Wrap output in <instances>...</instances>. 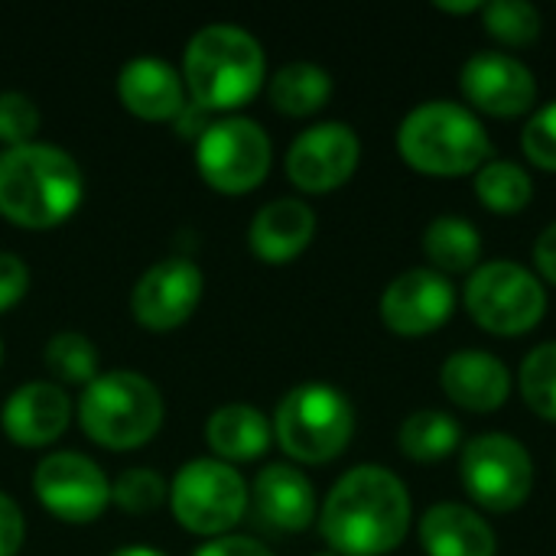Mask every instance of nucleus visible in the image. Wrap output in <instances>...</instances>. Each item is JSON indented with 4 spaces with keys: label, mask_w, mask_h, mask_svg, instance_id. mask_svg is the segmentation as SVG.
I'll list each match as a JSON object with an SVG mask.
<instances>
[{
    "label": "nucleus",
    "mask_w": 556,
    "mask_h": 556,
    "mask_svg": "<svg viewBox=\"0 0 556 556\" xmlns=\"http://www.w3.org/2000/svg\"><path fill=\"white\" fill-rule=\"evenodd\" d=\"M410 531L407 485L381 469L358 466L345 472L323 508V538L342 556H384Z\"/></svg>",
    "instance_id": "1"
},
{
    "label": "nucleus",
    "mask_w": 556,
    "mask_h": 556,
    "mask_svg": "<svg viewBox=\"0 0 556 556\" xmlns=\"http://www.w3.org/2000/svg\"><path fill=\"white\" fill-rule=\"evenodd\" d=\"M81 202L78 163L52 143H20L0 156V212L26 228H49Z\"/></svg>",
    "instance_id": "2"
},
{
    "label": "nucleus",
    "mask_w": 556,
    "mask_h": 556,
    "mask_svg": "<svg viewBox=\"0 0 556 556\" xmlns=\"http://www.w3.org/2000/svg\"><path fill=\"white\" fill-rule=\"evenodd\" d=\"M397 153L427 176H466L485 166L492 140L482 121L453 101H427L397 127Z\"/></svg>",
    "instance_id": "3"
},
{
    "label": "nucleus",
    "mask_w": 556,
    "mask_h": 556,
    "mask_svg": "<svg viewBox=\"0 0 556 556\" xmlns=\"http://www.w3.org/2000/svg\"><path fill=\"white\" fill-rule=\"evenodd\" d=\"M182 68L199 108H235L261 88L264 49L248 29L212 23L189 39Z\"/></svg>",
    "instance_id": "4"
},
{
    "label": "nucleus",
    "mask_w": 556,
    "mask_h": 556,
    "mask_svg": "<svg viewBox=\"0 0 556 556\" xmlns=\"http://www.w3.org/2000/svg\"><path fill=\"white\" fill-rule=\"evenodd\" d=\"M78 420L94 443L134 450L160 430L163 397L156 384L137 371H108L85 388Z\"/></svg>",
    "instance_id": "5"
},
{
    "label": "nucleus",
    "mask_w": 556,
    "mask_h": 556,
    "mask_svg": "<svg viewBox=\"0 0 556 556\" xmlns=\"http://www.w3.org/2000/svg\"><path fill=\"white\" fill-rule=\"evenodd\" d=\"M274 430L293 459L329 463L349 446L355 433V410L332 384H296L280 401Z\"/></svg>",
    "instance_id": "6"
},
{
    "label": "nucleus",
    "mask_w": 556,
    "mask_h": 556,
    "mask_svg": "<svg viewBox=\"0 0 556 556\" xmlns=\"http://www.w3.org/2000/svg\"><path fill=\"white\" fill-rule=\"evenodd\" d=\"M466 309L492 336H525L547 313V293L541 280L515 264L492 261L472 270L466 283Z\"/></svg>",
    "instance_id": "7"
},
{
    "label": "nucleus",
    "mask_w": 556,
    "mask_h": 556,
    "mask_svg": "<svg viewBox=\"0 0 556 556\" xmlns=\"http://www.w3.org/2000/svg\"><path fill=\"white\" fill-rule=\"evenodd\" d=\"M173 515L192 534H225L248 508L244 479L218 459L186 463L169 489Z\"/></svg>",
    "instance_id": "8"
},
{
    "label": "nucleus",
    "mask_w": 556,
    "mask_h": 556,
    "mask_svg": "<svg viewBox=\"0 0 556 556\" xmlns=\"http://www.w3.org/2000/svg\"><path fill=\"white\" fill-rule=\"evenodd\" d=\"M463 485L489 511H515L534 489V463L508 433H485L463 450Z\"/></svg>",
    "instance_id": "9"
},
{
    "label": "nucleus",
    "mask_w": 556,
    "mask_h": 556,
    "mask_svg": "<svg viewBox=\"0 0 556 556\" xmlns=\"http://www.w3.org/2000/svg\"><path fill=\"white\" fill-rule=\"evenodd\" d=\"M199 173L222 192H248L270 169V137L251 117H225L199 134Z\"/></svg>",
    "instance_id": "10"
},
{
    "label": "nucleus",
    "mask_w": 556,
    "mask_h": 556,
    "mask_svg": "<svg viewBox=\"0 0 556 556\" xmlns=\"http://www.w3.org/2000/svg\"><path fill=\"white\" fill-rule=\"evenodd\" d=\"M39 502L68 525L94 521L111 502V482L81 453H52L36 466L33 476Z\"/></svg>",
    "instance_id": "11"
},
{
    "label": "nucleus",
    "mask_w": 556,
    "mask_h": 556,
    "mask_svg": "<svg viewBox=\"0 0 556 556\" xmlns=\"http://www.w3.org/2000/svg\"><path fill=\"white\" fill-rule=\"evenodd\" d=\"M362 156L358 134L349 124L326 121L303 130L287 153V176L303 192H329L349 182Z\"/></svg>",
    "instance_id": "12"
},
{
    "label": "nucleus",
    "mask_w": 556,
    "mask_h": 556,
    "mask_svg": "<svg viewBox=\"0 0 556 556\" xmlns=\"http://www.w3.org/2000/svg\"><path fill=\"white\" fill-rule=\"evenodd\" d=\"M456 306V293L450 277L433 267H417L394 277L381 296V319L391 332L404 339H417L437 332Z\"/></svg>",
    "instance_id": "13"
},
{
    "label": "nucleus",
    "mask_w": 556,
    "mask_h": 556,
    "mask_svg": "<svg viewBox=\"0 0 556 556\" xmlns=\"http://www.w3.org/2000/svg\"><path fill=\"white\" fill-rule=\"evenodd\" d=\"M463 94L492 117L528 114L538 101L534 72L508 52H476L463 65Z\"/></svg>",
    "instance_id": "14"
},
{
    "label": "nucleus",
    "mask_w": 556,
    "mask_h": 556,
    "mask_svg": "<svg viewBox=\"0 0 556 556\" xmlns=\"http://www.w3.org/2000/svg\"><path fill=\"white\" fill-rule=\"evenodd\" d=\"M202 300V270L186 257L153 264L134 287L130 309L147 329H176Z\"/></svg>",
    "instance_id": "15"
},
{
    "label": "nucleus",
    "mask_w": 556,
    "mask_h": 556,
    "mask_svg": "<svg viewBox=\"0 0 556 556\" xmlns=\"http://www.w3.org/2000/svg\"><path fill=\"white\" fill-rule=\"evenodd\" d=\"M72 401L52 381H29L16 388L3 404V430L20 446H46L68 427Z\"/></svg>",
    "instance_id": "16"
},
{
    "label": "nucleus",
    "mask_w": 556,
    "mask_h": 556,
    "mask_svg": "<svg viewBox=\"0 0 556 556\" xmlns=\"http://www.w3.org/2000/svg\"><path fill=\"white\" fill-rule=\"evenodd\" d=\"M443 391L453 404L472 414L498 410L511 394V375L492 352H456L443 365Z\"/></svg>",
    "instance_id": "17"
},
{
    "label": "nucleus",
    "mask_w": 556,
    "mask_h": 556,
    "mask_svg": "<svg viewBox=\"0 0 556 556\" xmlns=\"http://www.w3.org/2000/svg\"><path fill=\"white\" fill-rule=\"evenodd\" d=\"M254 515L274 531H306L316 518L313 482L293 466H267L254 479Z\"/></svg>",
    "instance_id": "18"
},
{
    "label": "nucleus",
    "mask_w": 556,
    "mask_h": 556,
    "mask_svg": "<svg viewBox=\"0 0 556 556\" xmlns=\"http://www.w3.org/2000/svg\"><path fill=\"white\" fill-rule=\"evenodd\" d=\"M420 547L427 556H495V531L466 505L443 502L420 518Z\"/></svg>",
    "instance_id": "19"
},
{
    "label": "nucleus",
    "mask_w": 556,
    "mask_h": 556,
    "mask_svg": "<svg viewBox=\"0 0 556 556\" xmlns=\"http://www.w3.org/2000/svg\"><path fill=\"white\" fill-rule=\"evenodd\" d=\"M117 91L127 111L147 121H166L182 111V81L176 68L156 55H137L121 68Z\"/></svg>",
    "instance_id": "20"
},
{
    "label": "nucleus",
    "mask_w": 556,
    "mask_h": 556,
    "mask_svg": "<svg viewBox=\"0 0 556 556\" xmlns=\"http://www.w3.org/2000/svg\"><path fill=\"white\" fill-rule=\"evenodd\" d=\"M316 231V215L300 199H277L251 222V251L267 264H287L306 251Z\"/></svg>",
    "instance_id": "21"
},
{
    "label": "nucleus",
    "mask_w": 556,
    "mask_h": 556,
    "mask_svg": "<svg viewBox=\"0 0 556 556\" xmlns=\"http://www.w3.org/2000/svg\"><path fill=\"white\" fill-rule=\"evenodd\" d=\"M205 437L225 459H257L270 443V424L251 404H225L208 417Z\"/></svg>",
    "instance_id": "22"
},
{
    "label": "nucleus",
    "mask_w": 556,
    "mask_h": 556,
    "mask_svg": "<svg viewBox=\"0 0 556 556\" xmlns=\"http://www.w3.org/2000/svg\"><path fill=\"white\" fill-rule=\"evenodd\" d=\"M424 254L437 274H469L479 267L482 238L472 222L459 215H443L427 225L424 231Z\"/></svg>",
    "instance_id": "23"
},
{
    "label": "nucleus",
    "mask_w": 556,
    "mask_h": 556,
    "mask_svg": "<svg viewBox=\"0 0 556 556\" xmlns=\"http://www.w3.org/2000/svg\"><path fill=\"white\" fill-rule=\"evenodd\" d=\"M332 94V78L313 62H290L270 81V101L277 111L303 117L319 111Z\"/></svg>",
    "instance_id": "24"
},
{
    "label": "nucleus",
    "mask_w": 556,
    "mask_h": 556,
    "mask_svg": "<svg viewBox=\"0 0 556 556\" xmlns=\"http://www.w3.org/2000/svg\"><path fill=\"white\" fill-rule=\"evenodd\" d=\"M463 440V427L443 410H417L401 424L397 446L414 463H440Z\"/></svg>",
    "instance_id": "25"
},
{
    "label": "nucleus",
    "mask_w": 556,
    "mask_h": 556,
    "mask_svg": "<svg viewBox=\"0 0 556 556\" xmlns=\"http://www.w3.org/2000/svg\"><path fill=\"white\" fill-rule=\"evenodd\" d=\"M476 195L495 215H518L534 199V182L528 169L508 160H492L476 173Z\"/></svg>",
    "instance_id": "26"
},
{
    "label": "nucleus",
    "mask_w": 556,
    "mask_h": 556,
    "mask_svg": "<svg viewBox=\"0 0 556 556\" xmlns=\"http://www.w3.org/2000/svg\"><path fill=\"white\" fill-rule=\"evenodd\" d=\"M46 365L59 381L91 384L98 378V352L81 332H59L46 345Z\"/></svg>",
    "instance_id": "27"
},
{
    "label": "nucleus",
    "mask_w": 556,
    "mask_h": 556,
    "mask_svg": "<svg viewBox=\"0 0 556 556\" xmlns=\"http://www.w3.org/2000/svg\"><path fill=\"white\" fill-rule=\"evenodd\" d=\"M521 394L528 407L556 424V342L538 345L521 365Z\"/></svg>",
    "instance_id": "28"
},
{
    "label": "nucleus",
    "mask_w": 556,
    "mask_h": 556,
    "mask_svg": "<svg viewBox=\"0 0 556 556\" xmlns=\"http://www.w3.org/2000/svg\"><path fill=\"white\" fill-rule=\"evenodd\" d=\"M485 29L505 46H528L541 36V13L525 0H495L482 7Z\"/></svg>",
    "instance_id": "29"
},
{
    "label": "nucleus",
    "mask_w": 556,
    "mask_h": 556,
    "mask_svg": "<svg viewBox=\"0 0 556 556\" xmlns=\"http://www.w3.org/2000/svg\"><path fill=\"white\" fill-rule=\"evenodd\" d=\"M163 495H166L163 479L153 469H127L111 489V498L124 511H134V515H147V511L160 508Z\"/></svg>",
    "instance_id": "30"
},
{
    "label": "nucleus",
    "mask_w": 556,
    "mask_h": 556,
    "mask_svg": "<svg viewBox=\"0 0 556 556\" xmlns=\"http://www.w3.org/2000/svg\"><path fill=\"white\" fill-rule=\"evenodd\" d=\"M521 147L534 166L556 173V101L534 111V117L525 124Z\"/></svg>",
    "instance_id": "31"
},
{
    "label": "nucleus",
    "mask_w": 556,
    "mask_h": 556,
    "mask_svg": "<svg viewBox=\"0 0 556 556\" xmlns=\"http://www.w3.org/2000/svg\"><path fill=\"white\" fill-rule=\"evenodd\" d=\"M36 127H39L36 104L20 91H3L0 94V140L10 143V147L29 143Z\"/></svg>",
    "instance_id": "32"
},
{
    "label": "nucleus",
    "mask_w": 556,
    "mask_h": 556,
    "mask_svg": "<svg viewBox=\"0 0 556 556\" xmlns=\"http://www.w3.org/2000/svg\"><path fill=\"white\" fill-rule=\"evenodd\" d=\"M29 287V270L26 264L10 254V251H0V309H10Z\"/></svg>",
    "instance_id": "33"
},
{
    "label": "nucleus",
    "mask_w": 556,
    "mask_h": 556,
    "mask_svg": "<svg viewBox=\"0 0 556 556\" xmlns=\"http://www.w3.org/2000/svg\"><path fill=\"white\" fill-rule=\"evenodd\" d=\"M26 525H23V511L20 505L0 492V556H13L23 544Z\"/></svg>",
    "instance_id": "34"
},
{
    "label": "nucleus",
    "mask_w": 556,
    "mask_h": 556,
    "mask_svg": "<svg viewBox=\"0 0 556 556\" xmlns=\"http://www.w3.org/2000/svg\"><path fill=\"white\" fill-rule=\"evenodd\" d=\"M195 556H274L267 547H261L251 538H218L212 544H205Z\"/></svg>",
    "instance_id": "35"
},
{
    "label": "nucleus",
    "mask_w": 556,
    "mask_h": 556,
    "mask_svg": "<svg viewBox=\"0 0 556 556\" xmlns=\"http://www.w3.org/2000/svg\"><path fill=\"white\" fill-rule=\"evenodd\" d=\"M534 264H538V270L556 287V222L547 225L544 235L538 238V244H534Z\"/></svg>",
    "instance_id": "36"
},
{
    "label": "nucleus",
    "mask_w": 556,
    "mask_h": 556,
    "mask_svg": "<svg viewBox=\"0 0 556 556\" xmlns=\"http://www.w3.org/2000/svg\"><path fill=\"white\" fill-rule=\"evenodd\" d=\"M485 3H479V0H469V3H440V10H446V13H479Z\"/></svg>",
    "instance_id": "37"
},
{
    "label": "nucleus",
    "mask_w": 556,
    "mask_h": 556,
    "mask_svg": "<svg viewBox=\"0 0 556 556\" xmlns=\"http://www.w3.org/2000/svg\"><path fill=\"white\" fill-rule=\"evenodd\" d=\"M111 556H166V554H160V551H153V547L137 544V547H121V551H114Z\"/></svg>",
    "instance_id": "38"
},
{
    "label": "nucleus",
    "mask_w": 556,
    "mask_h": 556,
    "mask_svg": "<svg viewBox=\"0 0 556 556\" xmlns=\"http://www.w3.org/2000/svg\"><path fill=\"white\" fill-rule=\"evenodd\" d=\"M0 355H3V349H0Z\"/></svg>",
    "instance_id": "39"
},
{
    "label": "nucleus",
    "mask_w": 556,
    "mask_h": 556,
    "mask_svg": "<svg viewBox=\"0 0 556 556\" xmlns=\"http://www.w3.org/2000/svg\"><path fill=\"white\" fill-rule=\"evenodd\" d=\"M323 556H326V554H323Z\"/></svg>",
    "instance_id": "40"
}]
</instances>
